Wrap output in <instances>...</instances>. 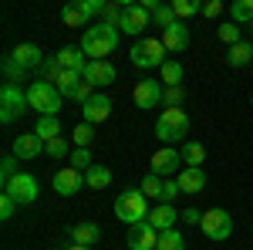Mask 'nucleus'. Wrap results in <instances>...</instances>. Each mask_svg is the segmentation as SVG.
Returning <instances> with one entry per match:
<instances>
[{"label": "nucleus", "instance_id": "32", "mask_svg": "<svg viewBox=\"0 0 253 250\" xmlns=\"http://www.w3.org/2000/svg\"><path fill=\"white\" fill-rule=\"evenodd\" d=\"M91 142H95V125H88V122L75 125V149H88Z\"/></svg>", "mask_w": 253, "mask_h": 250}, {"label": "nucleus", "instance_id": "45", "mask_svg": "<svg viewBox=\"0 0 253 250\" xmlns=\"http://www.w3.org/2000/svg\"><path fill=\"white\" fill-rule=\"evenodd\" d=\"M179 179H162V196H159V203H172L175 196H179Z\"/></svg>", "mask_w": 253, "mask_h": 250}, {"label": "nucleus", "instance_id": "20", "mask_svg": "<svg viewBox=\"0 0 253 250\" xmlns=\"http://www.w3.org/2000/svg\"><path fill=\"white\" fill-rule=\"evenodd\" d=\"M54 58H58V64L64 68V71H75V75H84V68H88L84 51H81V48H71V44H68V48H61Z\"/></svg>", "mask_w": 253, "mask_h": 250}, {"label": "nucleus", "instance_id": "1", "mask_svg": "<svg viewBox=\"0 0 253 250\" xmlns=\"http://www.w3.org/2000/svg\"><path fill=\"white\" fill-rule=\"evenodd\" d=\"M118 27H108V24H95V27H88L84 31V38H81V51H84V58L88 61H108V54L118 48Z\"/></svg>", "mask_w": 253, "mask_h": 250}, {"label": "nucleus", "instance_id": "39", "mask_svg": "<svg viewBox=\"0 0 253 250\" xmlns=\"http://www.w3.org/2000/svg\"><path fill=\"white\" fill-rule=\"evenodd\" d=\"M24 75H27V71H24L10 54H7V58H3V78H7L10 85H17V81H24Z\"/></svg>", "mask_w": 253, "mask_h": 250}, {"label": "nucleus", "instance_id": "23", "mask_svg": "<svg viewBox=\"0 0 253 250\" xmlns=\"http://www.w3.org/2000/svg\"><path fill=\"white\" fill-rule=\"evenodd\" d=\"M175 179H179V190L182 193H203V186H206V173L203 169H189V166L175 176Z\"/></svg>", "mask_w": 253, "mask_h": 250}, {"label": "nucleus", "instance_id": "46", "mask_svg": "<svg viewBox=\"0 0 253 250\" xmlns=\"http://www.w3.org/2000/svg\"><path fill=\"white\" fill-rule=\"evenodd\" d=\"M14 210H17V203H14L7 193H0V220H10V216H14Z\"/></svg>", "mask_w": 253, "mask_h": 250}, {"label": "nucleus", "instance_id": "49", "mask_svg": "<svg viewBox=\"0 0 253 250\" xmlns=\"http://www.w3.org/2000/svg\"><path fill=\"white\" fill-rule=\"evenodd\" d=\"M68 250H95V247H81V244H71Z\"/></svg>", "mask_w": 253, "mask_h": 250}, {"label": "nucleus", "instance_id": "21", "mask_svg": "<svg viewBox=\"0 0 253 250\" xmlns=\"http://www.w3.org/2000/svg\"><path fill=\"white\" fill-rule=\"evenodd\" d=\"M71 240L81 244V247H95L98 240H101V230H98V223L84 220V223H75V227H71Z\"/></svg>", "mask_w": 253, "mask_h": 250}, {"label": "nucleus", "instance_id": "13", "mask_svg": "<svg viewBox=\"0 0 253 250\" xmlns=\"http://www.w3.org/2000/svg\"><path fill=\"white\" fill-rule=\"evenodd\" d=\"M132 98H135V105L138 108H156V105H162V81H138L135 85V92H132Z\"/></svg>", "mask_w": 253, "mask_h": 250}, {"label": "nucleus", "instance_id": "5", "mask_svg": "<svg viewBox=\"0 0 253 250\" xmlns=\"http://www.w3.org/2000/svg\"><path fill=\"white\" fill-rule=\"evenodd\" d=\"M189 132V115L182 112V108H162V115L156 118V135L166 142V146H172L179 142L182 135Z\"/></svg>", "mask_w": 253, "mask_h": 250}, {"label": "nucleus", "instance_id": "43", "mask_svg": "<svg viewBox=\"0 0 253 250\" xmlns=\"http://www.w3.org/2000/svg\"><path fill=\"white\" fill-rule=\"evenodd\" d=\"M219 41H226L230 48L240 44V24H233V20H230V24H223V27H219Z\"/></svg>", "mask_w": 253, "mask_h": 250}, {"label": "nucleus", "instance_id": "6", "mask_svg": "<svg viewBox=\"0 0 253 250\" xmlns=\"http://www.w3.org/2000/svg\"><path fill=\"white\" fill-rule=\"evenodd\" d=\"M27 108H31V105H27V92H24L20 85L3 81V88H0V122L10 125V122H17Z\"/></svg>", "mask_w": 253, "mask_h": 250}, {"label": "nucleus", "instance_id": "42", "mask_svg": "<svg viewBox=\"0 0 253 250\" xmlns=\"http://www.w3.org/2000/svg\"><path fill=\"white\" fill-rule=\"evenodd\" d=\"M78 7H81V10H84V17L91 20V17H101L108 3H105V0H78Z\"/></svg>", "mask_w": 253, "mask_h": 250}, {"label": "nucleus", "instance_id": "44", "mask_svg": "<svg viewBox=\"0 0 253 250\" xmlns=\"http://www.w3.org/2000/svg\"><path fill=\"white\" fill-rule=\"evenodd\" d=\"M162 105L166 108H182V88H162Z\"/></svg>", "mask_w": 253, "mask_h": 250}, {"label": "nucleus", "instance_id": "24", "mask_svg": "<svg viewBox=\"0 0 253 250\" xmlns=\"http://www.w3.org/2000/svg\"><path fill=\"white\" fill-rule=\"evenodd\" d=\"M159 81H162V88H182V64L169 58L159 68Z\"/></svg>", "mask_w": 253, "mask_h": 250}, {"label": "nucleus", "instance_id": "26", "mask_svg": "<svg viewBox=\"0 0 253 250\" xmlns=\"http://www.w3.org/2000/svg\"><path fill=\"white\" fill-rule=\"evenodd\" d=\"M108 183H112V169L101 166V162H95V166L84 173V186H91V190H105Z\"/></svg>", "mask_w": 253, "mask_h": 250}, {"label": "nucleus", "instance_id": "18", "mask_svg": "<svg viewBox=\"0 0 253 250\" xmlns=\"http://www.w3.org/2000/svg\"><path fill=\"white\" fill-rule=\"evenodd\" d=\"M81 186H84V173L71 169V166L58 169V176H54V190H58L61 196H75V193H78Z\"/></svg>", "mask_w": 253, "mask_h": 250}, {"label": "nucleus", "instance_id": "30", "mask_svg": "<svg viewBox=\"0 0 253 250\" xmlns=\"http://www.w3.org/2000/svg\"><path fill=\"white\" fill-rule=\"evenodd\" d=\"M230 17L233 24H253V0H236L230 7Z\"/></svg>", "mask_w": 253, "mask_h": 250}, {"label": "nucleus", "instance_id": "14", "mask_svg": "<svg viewBox=\"0 0 253 250\" xmlns=\"http://www.w3.org/2000/svg\"><path fill=\"white\" fill-rule=\"evenodd\" d=\"M162 44H166V51L182 54V51L189 48V27H186V20H175L172 27H166V31H162Z\"/></svg>", "mask_w": 253, "mask_h": 250}, {"label": "nucleus", "instance_id": "22", "mask_svg": "<svg viewBox=\"0 0 253 250\" xmlns=\"http://www.w3.org/2000/svg\"><path fill=\"white\" fill-rule=\"evenodd\" d=\"M182 162L189 166V169H203V162H206V146L203 142H196V139H189V142H182Z\"/></svg>", "mask_w": 253, "mask_h": 250}, {"label": "nucleus", "instance_id": "8", "mask_svg": "<svg viewBox=\"0 0 253 250\" xmlns=\"http://www.w3.org/2000/svg\"><path fill=\"white\" fill-rule=\"evenodd\" d=\"M3 193L17 203V206H31L34 200H38V179L31 173H17L7 186H3Z\"/></svg>", "mask_w": 253, "mask_h": 250}, {"label": "nucleus", "instance_id": "36", "mask_svg": "<svg viewBox=\"0 0 253 250\" xmlns=\"http://www.w3.org/2000/svg\"><path fill=\"white\" fill-rule=\"evenodd\" d=\"M138 190L145 193V200H156V203H159V196H162V179L149 173L145 179H142V186H138Z\"/></svg>", "mask_w": 253, "mask_h": 250}, {"label": "nucleus", "instance_id": "31", "mask_svg": "<svg viewBox=\"0 0 253 250\" xmlns=\"http://www.w3.org/2000/svg\"><path fill=\"white\" fill-rule=\"evenodd\" d=\"M156 250H186V240H182L179 230H166V233H159Z\"/></svg>", "mask_w": 253, "mask_h": 250}, {"label": "nucleus", "instance_id": "25", "mask_svg": "<svg viewBox=\"0 0 253 250\" xmlns=\"http://www.w3.org/2000/svg\"><path fill=\"white\" fill-rule=\"evenodd\" d=\"M250 61H253V44H247V41H240V44H233L226 51V64L230 68H247Z\"/></svg>", "mask_w": 253, "mask_h": 250}, {"label": "nucleus", "instance_id": "47", "mask_svg": "<svg viewBox=\"0 0 253 250\" xmlns=\"http://www.w3.org/2000/svg\"><path fill=\"white\" fill-rule=\"evenodd\" d=\"M199 14H203L206 20H210V17H219V14H223V3H219V0H206Z\"/></svg>", "mask_w": 253, "mask_h": 250}, {"label": "nucleus", "instance_id": "28", "mask_svg": "<svg viewBox=\"0 0 253 250\" xmlns=\"http://www.w3.org/2000/svg\"><path fill=\"white\" fill-rule=\"evenodd\" d=\"M81 81H84L81 75H75V71H64V75L58 78V85H54V88L61 92V98H64V95H68V98H75V92L81 88Z\"/></svg>", "mask_w": 253, "mask_h": 250}, {"label": "nucleus", "instance_id": "41", "mask_svg": "<svg viewBox=\"0 0 253 250\" xmlns=\"http://www.w3.org/2000/svg\"><path fill=\"white\" fill-rule=\"evenodd\" d=\"M41 71H44V81H51V85H58V78L64 75V68L58 64V58H47L41 64Z\"/></svg>", "mask_w": 253, "mask_h": 250}, {"label": "nucleus", "instance_id": "40", "mask_svg": "<svg viewBox=\"0 0 253 250\" xmlns=\"http://www.w3.org/2000/svg\"><path fill=\"white\" fill-rule=\"evenodd\" d=\"M172 10H175V17H179V20H186V17H193V14H199L203 3H196V0H175Z\"/></svg>", "mask_w": 253, "mask_h": 250}, {"label": "nucleus", "instance_id": "27", "mask_svg": "<svg viewBox=\"0 0 253 250\" xmlns=\"http://www.w3.org/2000/svg\"><path fill=\"white\" fill-rule=\"evenodd\" d=\"M34 132L44 139V142H51V139H61V122L58 115H41L38 125H34Z\"/></svg>", "mask_w": 253, "mask_h": 250}, {"label": "nucleus", "instance_id": "7", "mask_svg": "<svg viewBox=\"0 0 253 250\" xmlns=\"http://www.w3.org/2000/svg\"><path fill=\"white\" fill-rule=\"evenodd\" d=\"M199 230L206 233L210 240H230V237H233V216L226 210H206Z\"/></svg>", "mask_w": 253, "mask_h": 250}, {"label": "nucleus", "instance_id": "10", "mask_svg": "<svg viewBox=\"0 0 253 250\" xmlns=\"http://www.w3.org/2000/svg\"><path fill=\"white\" fill-rule=\"evenodd\" d=\"M145 27H152V14H149L142 3H128V7H125V17H122V24H118V31L138 38Z\"/></svg>", "mask_w": 253, "mask_h": 250}, {"label": "nucleus", "instance_id": "51", "mask_svg": "<svg viewBox=\"0 0 253 250\" xmlns=\"http://www.w3.org/2000/svg\"><path fill=\"white\" fill-rule=\"evenodd\" d=\"M250 105H253V98H250Z\"/></svg>", "mask_w": 253, "mask_h": 250}, {"label": "nucleus", "instance_id": "12", "mask_svg": "<svg viewBox=\"0 0 253 250\" xmlns=\"http://www.w3.org/2000/svg\"><path fill=\"white\" fill-rule=\"evenodd\" d=\"M156 244H159V230L149 220H142L128 230V250H156Z\"/></svg>", "mask_w": 253, "mask_h": 250}, {"label": "nucleus", "instance_id": "16", "mask_svg": "<svg viewBox=\"0 0 253 250\" xmlns=\"http://www.w3.org/2000/svg\"><path fill=\"white\" fill-rule=\"evenodd\" d=\"M10 58L17 61L24 71H31V68H41V64L47 61V58H44V51H41L38 44H31V41H27V44H17V48L10 51Z\"/></svg>", "mask_w": 253, "mask_h": 250}, {"label": "nucleus", "instance_id": "38", "mask_svg": "<svg viewBox=\"0 0 253 250\" xmlns=\"http://www.w3.org/2000/svg\"><path fill=\"white\" fill-rule=\"evenodd\" d=\"M14 176H17V155L10 152V155H3V159H0V183L7 186Z\"/></svg>", "mask_w": 253, "mask_h": 250}, {"label": "nucleus", "instance_id": "2", "mask_svg": "<svg viewBox=\"0 0 253 250\" xmlns=\"http://www.w3.org/2000/svg\"><path fill=\"white\" fill-rule=\"evenodd\" d=\"M115 216L122 223H128V227H135L142 220H149V200H145V193L142 190H125L115 196Z\"/></svg>", "mask_w": 253, "mask_h": 250}, {"label": "nucleus", "instance_id": "4", "mask_svg": "<svg viewBox=\"0 0 253 250\" xmlns=\"http://www.w3.org/2000/svg\"><path fill=\"white\" fill-rule=\"evenodd\" d=\"M27 105L41 115H58V108H61V92L51 85V81H31L27 85Z\"/></svg>", "mask_w": 253, "mask_h": 250}, {"label": "nucleus", "instance_id": "34", "mask_svg": "<svg viewBox=\"0 0 253 250\" xmlns=\"http://www.w3.org/2000/svg\"><path fill=\"white\" fill-rule=\"evenodd\" d=\"M175 10H172V3H162V7H159L156 14H152V24H156V27H162V31H166V27H172L175 24Z\"/></svg>", "mask_w": 253, "mask_h": 250}, {"label": "nucleus", "instance_id": "29", "mask_svg": "<svg viewBox=\"0 0 253 250\" xmlns=\"http://www.w3.org/2000/svg\"><path fill=\"white\" fill-rule=\"evenodd\" d=\"M61 20H64L68 27H84V24H88V17H84V10L78 7V0H75V3H68V7L61 10ZM84 31H88V27H84Z\"/></svg>", "mask_w": 253, "mask_h": 250}, {"label": "nucleus", "instance_id": "37", "mask_svg": "<svg viewBox=\"0 0 253 250\" xmlns=\"http://www.w3.org/2000/svg\"><path fill=\"white\" fill-rule=\"evenodd\" d=\"M125 17V3H108L105 7V14H101V24H108V27H118Z\"/></svg>", "mask_w": 253, "mask_h": 250}, {"label": "nucleus", "instance_id": "50", "mask_svg": "<svg viewBox=\"0 0 253 250\" xmlns=\"http://www.w3.org/2000/svg\"><path fill=\"white\" fill-rule=\"evenodd\" d=\"M250 31H253V24H250Z\"/></svg>", "mask_w": 253, "mask_h": 250}, {"label": "nucleus", "instance_id": "3", "mask_svg": "<svg viewBox=\"0 0 253 250\" xmlns=\"http://www.w3.org/2000/svg\"><path fill=\"white\" fill-rule=\"evenodd\" d=\"M166 44H162V38H138L135 44H132V51H128V61L135 64V68H162L166 64Z\"/></svg>", "mask_w": 253, "mask_h": 250}, {"label": "nucleus", "instance_id": "11", "mask_svg": "<svg viewBox=\"0 0 253 250\" xmlns=\"http://www.w3.org/2000/svg\"><path fill=\"white\" fill-rule=\"evenodd\" d=\"M81 78L98 92V88H108V85L118 78V71L112 68V61H88V68H84V75H81Z\"/></svg>", "mask_w": 253, "mask_h": 250}, {"label": "nucleus", "instance_id": "15", "mask_svg": "<svg viewBox=\"0 0 253 250\" xmlns=\"http://www.w3.org/2000/svg\"><path fill=\"white\" fill-rule=\"evenodd\" d=\"M81 112H84V122L88 125H98V122H105V118L112 115V98L105 95V92H98L88 105H81Z\"/></svg>", "mask_w": 253, "mask_h": 250}, {"label": "nucleus", "instance_id": "9", "mask_svg": "<svg viewBox=\"0 0 253 250\" xmlns=\"http://www.w3.org/2000/svg\"><path fill=\"white\" fill-rule=\"evenodd\" d=\"M182 173V152L172 149V146H166V149H159L152 155V176L159 179H169V176H179Z\"/></svg>", "mask_w": 253, "mask_h": 250}, {"label": "nucleus", "instance_id": "35", "mask_svg": "<svg viewBox=\"0 0 253 250\" xmlns=\"http://www.w3.org/2000/svg\"><path fill=\"white\" fill-rule=\"evenodd\" d=\"M95 166V159H91V149H75L71 152V169H78V173H88Z\"/></svg>", "mask_w": 253, "mask_h": 250}, {"label": "nucleus", "instance_id": "19", "mask_svg": "<svg viewBox=\"0 0 253 250\" xmlns=\"http://www.w3.org/2000/svg\"><path fill=\"white\" fill-rule=\"evenodd\" d=\"M41 152H44V139L38 132H27V135L14 139V155L17 159H38Z\"/></svg>", "mask_w": 253, "mask_h": 250}, {"label": "nucleus", "instance_id": "48", "mask_svg": "<svg viewBox=\"0 0 253 250\" xmlns=\"http://www.w3.org/2000/svg\"><path fill=\"white\" fill-rule=\"evenodd\" d=\"M179 216H182V223H189V227H199V223H203V213L196 210V206H189V210H182Z\"/></svg>", "mask_w": 253, "mask_h": 250}, {"label": "nucleus", "instance_id": "17", "mask_svg": "<svg viewBox=\"0 0 253 250\" xmlns=\"http://www.w3.org/2000/svg\"><path fill=\"white\" fill-rule=\"evenodd\" d=\"M175 220H179V213H175L172 203H156V206L149 210V223H152L159 233L175 230Z\"/></svg>", "mask_w": 253, "mask_h": 250}, {"label": "nucleus", "instance_id": "33", "mask_svg": "<svg viewBox=\"0 0 253 250\" xmlns=\"http://www.w3.org/2000/svg\"><path fill=\"white\" fill-rule=\"evenodd\" d=\"M44 152L51 155V159H68V155H71V146H68V139L61 135V139H51V142H44Z\"/></svg>", "mask_w": 253, "mask_h": 250}]
</instances>
